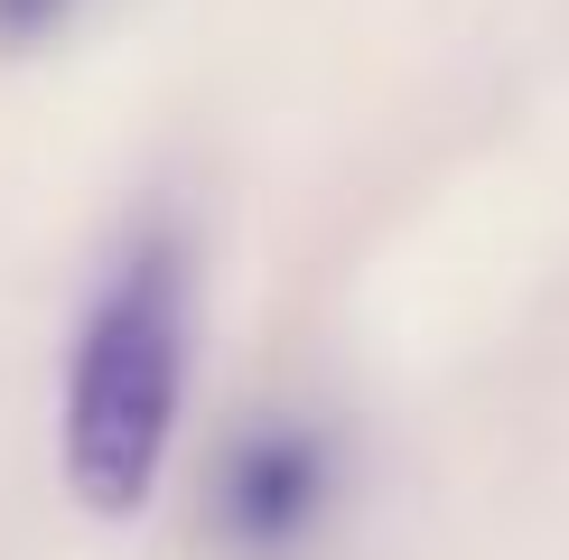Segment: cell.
Returning <instances> with one entry per match:
<instances>
[{
  "mask_svg": "<svg viewBox=\"0 0 569 560\" xmlns=\"http://www.w3.org/2000/svg\"><path fill=\"white\" fill-rule=\"evenodd\" d=\"M66 10H76V0H0V47H29V38H47Z\"/></svg>",
  "mask_w": 569,
  "mask_h": 560,
  "instance_id": "3",
  "label": "cell"
},
{
  "mask_svg": "<svg viewBox=\"0 0 569 560\" xmlns=\"http://www.w3.org/2000/svg\"><path fill=\"white\" fill-rule=\"evenodd\" d=\"M187 356H197V262L178 224H140L112 271L93 280L76 346H66V411L57 449L66 486L93 513H140L169 467Z\"/></svg>",
  "mask_w": 569,
  "mask_h": 560,
  "instance_id": "1",
  "label": "cell"
},
{
  "mask_svg": "<svg viewBox=\"0 0 569 560\" xmlns=\"http://www.w3.org/2000/svg\"><path fill=\"white\" fill-rule=\"evenodd\" d=\"M327 504V449L308 430H262L243 458L224 467V532L252 551H280L318 523Z\"/></svg>",
  "mask_w": 569,
  "mask_h": 560,
  "instance_id": "2",
  "label": "cell"
}]
</instances>
